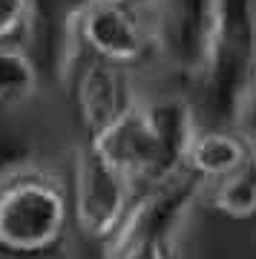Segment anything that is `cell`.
I'll use <instances>...</instances> for the list:
<instances>
[{
    "mask_svg": "<svg viewBox=\"0 0 256 259\" xmlns=\"http://www.w3.org/2000/svg\"><path fill=\"white\" fill-rule=\"evenodd\" d=\"M199 127L196 101L167 93L141 98L136 110H130L101 136L87 139V144L138 190H144L184 170V158Z\"/></svg>",
    "mask_w": 256,
    "mask_h": 259,
    "instance_id": "6da1fadb",
    "label": "cell"
},
{
    "mask_svg": "<svg viewBox=\"0 0 256 259\" xmlns=\"http://www.w3.org/2000/svg\"><path fill=\"white\" fill-rule=\"evenodd\" d=\"M256 87V0H219L210 44L193 78L196 110L207 127H236Z\"/></svg>",
    "mask_w": 256,
    "mask_h": 259,
    "instance_id": "7a4b0ae2",
    "label": "cell"
},
{
    "mask_svg": "<svg viewBox=\"0 0 256 259\" xmlns=\"http://www.w3.org/2000/svg\"><path fill=\"white\" fill-rule=\"evenodd\" d=\"M72 228L69 185L35 158L0 185V256L46 259L64 248Z\"/></svg>",
    "mask_w": 256,
    "mask_h": 259,
    "instance_id": "3957f363",
    "label": "cell"
},
{
    "mask_svg": "<svg viewBox=\"0 0 256 259\" xmlns=\"http://www.w3.org/2000/svg\"><path fill=\"white\" fill-rule=\"evenodd\" d=\"M138 190L127 176H121L107 164L95 150L83 141L75 150L69 167V202H72V225L87 242L107 248L138 199Z\"/></svg>",
    "mask_w": 256,
    "mask_h": 259,
    "instance_id": "277c9868",
    "label": "cell"
},
{
    "mask_svg": "<svg viewBox=\"0 0 256 259\" xmlns=\"http://www.w3.org/2000/svg\"><path fill=\"white\" fill-rule=\"evenodd\" d=\"M138 9L156 35L158 61L193 81L210 44L219 0H144Z\"/></svg>",
    "mask_w": 256,
    "mask_h": 259,
    "instance_id": "5b68a950",
    "label": "cell"
},
{
    "mask_svg": "<svg viewBox=\"0 0 256 259\" xmlns=\"http://www.w3.org/2000/svg\"><path fill=\"white\" fill-rule=\"evenodd\" d=\"M81 40L87 55L138 72L144 64L158 58L156 35L150 20L138 6H110V3H83L81 9Z\"/></svg>",
    "mask_w": 256,
    "mask_h": 259,
    "instance_id": "8992f818",
    "label": "cell"
},
{
    "mask_svg": "<svg viewBox=\"0 0 256 259\" xmlns=\"http://www.w3.org/2000/svg\"><path fill=\"white\" fill-rule=\"evenodd\" d=\"M69 98L87 139H95L112 124H118L130 110H136L138 95L133 72L115 64L87 55L69 78Z\"/></svg>",
    "mask_w": 256,
    "mask_h": 259,
    "instance_id": "52a82bcc",
    "label": "cell"
},
{
    "mask_svg": "<svg viewBox=\"0 0 256 259\" xmlns=\"http://www.w3.org/2000/svg\"><path fill=\"white\" fill-rule=\"evenodd\" d=\"M253 144L233 127H207L201 124L196 139H193L184 170L193 173L201 185H216L225 176L236 173L247 158L253 156Z\"/></svg>",
    "mask_w": 256,
    "mask_h": 259,
    "instance_id": "ba28073f",
    "label": "cell"
},
{
    "mask_svg": "<svg viewBox=\"0 0 256 259\" xmlns=\"http://www.w3.org/2000/svg\"><path fill=\"white\" fill-rule=\"evenodd\" d=\"M44 87V72L37 69L20 44L0 47V115L20 110Z\"/></svg>",
    "mask_w": 256,
    "mask_h": 259,
    "instance_id": "9c48e42d",
    "label": "cell"
},
{
    "mask_svg": "<svg viewBox=\"0 0 256 259\" xmlns=\"http://www.w3.org/2000/svg\"><path fill=\"white\" fill-rule=\"evenodd\" d=\"M204 199L225 219L253 222L256 219V153L239 167L236 173H230L222 182L204 187Z\"/></svg>",
    "mask_w": 256,
    "mask_h": 259,
    "instance_id": "30bf717a",
    "label": "cell"
},
{
    "mask_svg": "<svg viewBox=\"0 0 256 259\" xmlns=\"http://www.w3.org/2000/svg\"><path fill=\"white\" fill-rule=\"evenodd\" d=\"M35 12V0H0V47L23 44Z\"/></svg>",
    "mask_w": 256,
    "mask_h": 259,
    "instance_id": "8fae6325",
    "label": "cell"
},
{
    "mask_svg": "<svg viewBox=\"0 0 256 259\" xmlns=\"http://www.w3.org/2000/svg\"><path fill=\"white\" fill-rule=\"evenodd\" d=\"M110 259H176V239H141L133 242Z\"/></svg>",
    "mask_w": 256,
    "mask_h": 259,
    "instance_id": "7c38bea8",
    "label": "cell"
},
{
    "mask_svg": "<svg viewBox=\"0 0 256 259\" xmlns=\"http://www.w3.org/2000/svg\"><path fill=\"white\" fill-rule=\"evenodd\" d=\"M26 161H32V156H29V150L23 147L20 141L0 139V185H3L18 167L26 164Z\"/></svg>",
    "mask_w": 256,
    "mask_h": 259,
    "instance_id": "4fadbf2b",
    "label": "cell"
},
{
    "mask_svg": "<svg viewBox=\"0 0 256 259\" xmlns=\"http://www.w3.org/2000/svg\"><path fill=\"white\" fill-rule=\"evenodd\" d=\"M83 3H110V6H141V0H83Z\"/></svg>",
    "mask_w": 256,
    "mask_h": 259,
    "instance_id": "5bb4252c",
    "label": "cell"
}]
</instances>
